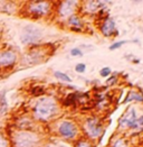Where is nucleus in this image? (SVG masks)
Masks as SVG:
<instances>
[{
  "mask_svg": "<svg viewBox=\"0 0 143 147\" xmlns=\"http://www.w3.org/2000/svg\"><path fill=\"white\" fill-rule=\"evenodd\" d=\"M0 147H10L9 139L2 134H0Z\"/></svg>",
  "mask_w": 143,
  "mask_h": 147,
  "instance_id": "dca6fc26",
  "label": "nucleus"
},
{
  "mask_svg": "<svg viewBox=\"0 0 143 147\" xmlns=\"http://www.w3.org/2000/svg\"><path fill=\"white\" fill-rule=\"evenodd\" d=\"M77 147H91V146L87 143H85V142H81V143H78Z\"/></svg>",
  "mask_w": 143,
  "mask_h": 147,
  "instance_id": "5701e85b",
  "label": "nucleus"
},
{
  "mask_svg": "<svg viewBox=\"0 0 143 147\" xmlns=\"http://www.w3.org/2000/svg\"><path fill=\"white\" fill-rule=\"evenodd\" d=\"M71 54H72V56H82V55H83L82 51L80 49H73L71 51Z\"/></svg>",
  "mask_w": 143,
  "mask_h": 147,
  "instance_id": "aec40b11",
  "label": "nucleus"
},
{
  "mask_svg": "<svg viewBox=\"0 0 143 147\" xmlns=\"http://www.w3.org/2000/svg\"><path fill=\"white\" fill-rule=\"evenodd\" d=\"M59 134L65 138H74L77 134L75 125L71 121H63L59 125Z\"/></svg>",
  "mask_w": 143,
  "mask_h": 147,
  "instance_id": "423d86ee",
  "label": "nucleus"
},
{
  "mask_svg": "<svg viewBox=\"0 0 143 147\" xmlns=\"http://www.w3.org/2000/svg\"><path fill=\"white\" fill-rule=\"evenodd\" d=\"M100 74H101V76H103V78H107V76L111 74V69H110V67H103V69L101 70Z\"/></svg>",
  "mask_w": 143,
  "mask_h": 147,
  "instance_id": "6ab92c4d",
  "label": "nucleus"
},
{
  "mask_svg": "<svg viewBox=\"0 0 143 147\" xmlns=\"http://www.w3.org/2000/svg\"><path fill=\"white\" fill-rule=\"evenodd\" d=\"M7 109V101L5 98V93H0V112L3 113Z\"/></svg>",
  "mask_w": 143,
  "mask_h": 147,
  "instance_id": "4468645a",
  "label": "nucleus"
},
{
  "mask_svg": "<svg viewBox=\"0 0 143 147\" xmlns=\"http://www.w3.org/2000/svg\"><path fill=\"white\" fill-rule=\"evenodd\" d=\"M50 10V3L49 2H28L26 7V11L29 16H33L36 18L46 16Z\"/></svg>",
  "mask_w": 143,
  "mask_h": 147,
  "instance_id": "20e7f679",
  "label": "nucleus"
},
{
  "mask_svg": "<svg viewBox=\"0 0 143 147\" xmlns=\"http://www.w3.org/2000/svg\"><path fill=\"white\" fill-rule=\"evenodd\" d=\"M68 23L71 25H73V26H75V27H81L82 26V23H81L80 18L76 17V16H71L68 18Z\"/></svg>",
  "mask_w": 143,
  "mask_h": 147,
  "instance_id": "2eb2a0df",
  "label": "nucleus"
},
{
  "mask_svg": "<svg viewBox=\"0 0 143 147\" xmlns=\"http://www.w3.org/2000/svg\"><path fill=\"white\" fill-rule=\"evenodd\" d=\"M56 110H57L56 102L51 98L40 99L34 107L35 117L40 120H47L49 118H51Z\"/></svg>",
  "mask_w": 143,
  "mask_h": 147,
  "instance_id": "f257e3e1",
  "label": "nucleus"
},
{
  "mask_svg": "<svg viewBox=\"0 0 143 147\" xmlns=\"http://www.w3.org/2000/svg\"><path fill=\"white\" fill-rule=\"evenodd\" d=\"M132 129H135V130H142L143 129V116L141 118H136V120L132 123L131 126Z\"/></svg>",
  "mask_w": 143,
  "mask_h": 147,
  "instance_id": "ddd939ff",
  "label": "nucleus"
},
{
  "mask_svg": "<svg viewBox=\"0 0 143 147\" xmlns=\"http://www.w3.org/2000/svg\"><path fill=\"white\" fill-rule=\"evenodd\" d=\"M40 38H41V32L38 28H36L34 26H26L23 29L20 40L25 45H30V44L33 45L38 43Z\"/></svg>",
  "mask_w": 143,
  "mask_h": 147,
  "instance_id": "7ed1b4c3",
  "label": "nucleus"
},
{
  "mask_svg": "<svg viewBox=\"0 0 143 147\" xmlns=\"http://www.w3.org/2000/svg\"><path fill=\"white\" fill-rule=\"evenodd\" d=\"M54 75H55V78H57L58 80H60V81H64V82H72V79L67 75V74L63 73V72H59V71H56L55 73H54Z\"/></svg>",
  "mask_w": 143,
  "mask_h": 147,
  "instance_id": "f8f14e48",
  "label": "nucleus"
},
{
  "mask_svg": "<svg viewBox=\"0 0 143 147\" xmlns=\"http://www.w3.org/2000/svg\"><path fill=\"white\" fill-rule=\"evenodd\" d=\"M135 120H136V112H135V109H134V108H130V109L128 110V112L124 115V117L121 119L120 126H121L122 128L128 127V126L130 127Z\"/></svg>",
  "mask_w": 143,
  "mask_h": 147,
  "instance_id": "0eeeda50",
  "label": "nucleus"
},
{
  "mask_svg": "<svg viewBox=\"0 0 143 147\" xmlns=\"http://www.w3.org/2000/svg\"><path fill=\"white\" fill-rule=\"evenodd\" d=\"M75 70H76V72H78V73H83V72H85V70H86V65H85L84 63H80V64H77V65L75 66Z\"/></svg>",
  "mask_w": 143,
  "mask_h": 147,
  "instance_id": "f3484780",
  "label": "nucleus"
},
{
  "mask_svg": "<svg viewBox=\"0 0 143 147\" xmlns=\"http://www.w3.org/2000/svg\"><path fill=\"white\" fill-rule=\"evenodd\" d=\"M125 43H128L126 40H121V42H118V43H114L113 45H111L110 46V49L111 51H114V49H120L123 44H125Z\"/></svg>",
  "mask_w": 143,
  "mask_h": 147,
  "instance_id": "a211bd4d",
  "label": "nucleus"
},
{
  "mask_svg": "<svg viewBox=\"0 0 143 147\" xmlns=\"http://www.w3.org/2000/svg\"><path fill=\"white\" fill-rule=\"evenodd\" d=\"M76 5V2L75 1H66V2H63L61 3V6H60V15H63V16H68V15H71L72 12H73V8H74V6Z\"/></svg>",
  "mask_w": 143,
  "mask_h": 147,
  "instance_id": "9d476101",
  "label": "nucleus"
},
{
  "mask_svg": "<svg viewBox=\"0 0 143 147\" xmlns=\"http://www.w3.org/2000/svg\"><path fill=\"white\" fill-rule=\"evenodd\" d=\"M37 144V136L26 130H20L16 133L12 138V147H36Z\"/></svg>",
  "mask_w": 143,
  "mask_h": 147,
  "instance_id": "f03ea898",
  "label": "nucleus"
},
{
  "mask_svg": "<svg viewBox=\"0 0 143 147\" xmlns=\"http://www.w3.org/2000/svg\"><path fill=\"white\" fill-rule=\"evenodd\" d=\"M130 97H133L134 100H138V101H143V97L141 94H139V93H133L132 92L131 94H130Z\"/></svg>",
  "mask_w": 143,
  "mask_h": 147,
  "instance_id": "412c9836",
  "label": "nucleus"
},
{
  "mask_svg": "<svg viewBox=\"0 0 143 147\" xmlns=\"http://www.w3.org/2000/svg\"><path fill=\"white\" fill-rule=\"evenodd\" d=\"M18 61V55L12 49L0 51V69L12 67Z\"/></svg>",
  "mask_w": 143,
  "mask_h": 147,
  "instance_id": "39448f33",
  "label": "nucleus"
},
{
  "mask_svg": "<svg viewBox=\"0 0 143 147\" xmlns=\"http://www.w3.org/2000/svg\"><path fill=\"white\" fill-rule=\"evenodd\" d=\"M101 29H102V32H103V34L105 36H111L113 33H115V24H114V22L112 19L108 18V19L105 20L103 26L101 27Z\"/></svg>",
  "mask_w": 143,
  "mask_h": 147,
  "instance_id": "1a4fd4ad",
  "label": "nucleus"
},
{
  "mask_svg": "<svg viewBox=\"0 0 143 147\" xmlns=\"http://www.w3.org/2000/svg\"><path fill=\"white\" fill-rule=\"evenodd\" d=\"M86 129H87L88 135H91L92 137H97V136L101 134V131H102L101 125L97 123L96 119L88 120L87 123H86Z\"/></svg>",
  "mask_w": 143,
  "mask_h": 147,
  "instance_id": "6e6552de",
  "label": "nucleus"
},
{
  "mask_svg": "<svg viewBox=\"0 0 143 147\" xmlns=\"http://www.w3.org/2000/svg\"><path fill=\"white\" fill-rule=\"evenodd\" d=\"M0 11L6 12V13L15 12V3L9 1H0Z\"/></svg>",
  "mask_w": 143,
  "mask_h": 147,
  "instance_id": "9b49d317",
  "label": "nucleus"
},
{
  "mask_svg": "<svg viewBox=\"0 0 143 147\" xmlns=\"http://www.w3.org/2000/svg\"><path fill=\"white\" fill-rule=\"evenodd\" d=\"M113 147H128V146L125 145V143H124L123 140H121V139H119V140H116V142L114 143V145H113Z\"/></svg>",
  "mask_w": 143,
  "mask_h": 147,
  "instance_id": "4be33fe9",
  "label": "nucleus"
}]
</instances>
